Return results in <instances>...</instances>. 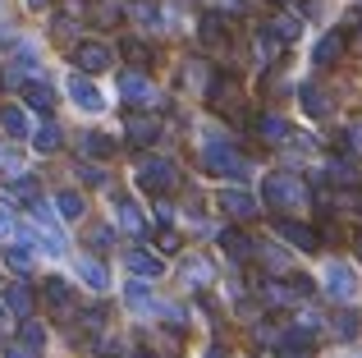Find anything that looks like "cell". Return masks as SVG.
<instances>
[{"instance_id":"603a6c76","label":"cell","mask_w":362,"mask_h":358,"mask_svg":"<svg viewBox=\"0 0 362 358\" xmlns=\"http://www.w3.org/2000/svg\"><path fill=\"white\" fill-rule=\"evenodd\" d=\"M5 308H9V313H18V317H28V313H33V289H28L23 280H18V285H9L5 289Z\"/></svg>"},{"instance_id":"b9f144b4","label":"cell","mask_w":362,"mask_h":358,"mask_svg":"<svg viewBox=\"0 0 362 358\" xmlns=\"http://www.w3.org/2000/svg\"><path fill=\"white\" fill-rule=\"evenodd\" d=\"M14 230V212H9V207H0V234H9Z\"/></svg>"},{"instance_id":"d4e9b609","label":"cell","mask_w":362,"mask_h":358,"mask_svg":"<svg viewBox=\"0 0 362 358\" xmlns=\"http://www.w3.org/2000/svg\"><path fill=\"white\" fill-rule=\"evenodd\" d=\"M221 248L230 253L234 262H243V258H252V253H257V243L243 239V234H234V230H225V234H221Z\"/></svg>"},{"instance_id":"ac0fdd59","label":"cell","mask_w":362,"mask_h":358,"mask_svg":"<svg viewBox=\"0 0 362 358\" xmlns=\"http://www.w3.org/2000/svg\"><path fill=\"white\" fill-rule=\"evenodd\" d=\"M55 212H60V221H83L88 202H83V193H74V188H60V193H55Z\"/></svg>"},{"instance_id":"7c38bea8","label":"cell","mask_w":362,"mask_h":358,"mask_svg":"<svg viewBox=\"0 0 362 358\" xmlns=\"http://www.w3.org/2000/svg\"><path fill=\"white\" fill-rule=\"evenodd\" d=\"M124 267L133 271V280H156L160 271H165V262L151 258L147 248H129V253H124Z\"/></svg>"},{"instance_id":"d590c367","label":"cell","mask_w":362,"mask_h":358,"mask_svg":"<svg viewBox=\"0 0 362 358\" xmlns=\"http://www.w3.org/2000/svg\"><path fill=\"white\" fill-rule=\"evenodd\" d=\"M344 156H358L362 161V120H349L344 125Z\"/></svg>"},{"instance_id":"1f68e13d","label":"cell","mask_w":362,"mask_h":358,"mask_svg":"<svg viewBox=\"0 0 362 358\" xmlns=\"http://www.w3.org/2000/svg\"><path fill=\"white\" fill-rule=\"evenodd\" d=\"M298 97H303V110H308L312 120H321V115H326V110H330V106H326V92H317V88H312V83H308V88L298 92Z\"/></svg>"},{"instance_id":"f35d334b","label":"cell","mask_w":362,"mask_h":358,"mask_svg":"<svg viewBox=\"0 0 362 358\" xmlns=\"http://www.w3.org/2000/svg\"><path fill=\"white\" fill-rule=\"evenodd\" d=\"M9 193H14V197H33V193H37V175H14Z\"/></svg>"},{"instance_id":"8992f818","label":"cell","mask_w":362,"mask_h":358,"mask_svg":"<svg viewBox=\"0 0 362 358\" xmlns=\"http://www.w3.org/2000/svg\"><path fill=\"white\" fill-rule=\"evenodd\" d=\"M119 97L129 101V106H142V110H151V106L160 101V92H156V83H151L142 69H129V74L119 79Z\"/></svg>"},{"instance_id":"7dc6e473","label":"cell","mask_w":362,"mask_h":358,"mask_svg":"<svg viewBox=\"0 0 362 358\" xmlns=\"http://www.w3.org/2000/svg\"><path fill=\"white\" fill-rule=\"evenodd\" d=\"M358 258H362V234H358Z\"/></svg>"},{"instance_id":"30bf717a","label":"cell","mask_w":362,"mask_h":358,"mask_svg":"<svg viewBox=\"0 0 362 358\" xmlns=\"http://www.w3.org/2000/svg\"><path fill=\"white\" fill-rule=\"evenodd\" d=\"M124 134H129V143H138V147H147V143H156L160 138V120L151 115V110H133L129 120H124Z\"/></svg>"},{"instance_id":"2e32d148","label":"cell","mask_w":362,"mask_h":358,"mask_svg":"<svg viewBox=\"0 0 362 358\" xmlns=\"http://www.w3.org/2000/svg\"><path fill=\"white\" fill-rule=\"evenodd\" d=\"M78 280L92 289V294H101V289H110V276H106V267H101L97 258H78Z\"/></svg>"},{"instance_id":"484cf974","label":"cell","mask_w":362,"mask_h":358,"mask_svg":"<svg viewBox=\"0 0 362 358\" xmlns=\"http://www.w3.org/2000/svg\"><path fill=\"white\" fill-rule=\"evenodd\" d=\"M211 276H216V267L206 258H188L184 262V280L188 285H211Z\"/></svg>"},{"instance_id":"ffe728a7","label":"cell","mask_w":362,"mask_h":358,"mask_svg":"<svg viewBox=\"0 0 362 358\" xmlns=\"http://www.w3.org/2000/svg\"><path fill=\"white\" fill-rule=\"evenodd\" d=\"M0 129H5L9 138H28V134H33V120H28V110L5 106V110H0Z\"/></svg>"},{"instance_id":"ba28073f","label":"cell","mask_w":362,"mask_h":358,"mask_svg":"<svg viewBox=\"0 0 362 358\" xmlns=\"http://www.w3.org/2000/svg\"><path fill=\"white\" fill-rule=\"evenodd\" d=\"M216 207H221L230 221H252L257 216V197L243 193V188H221V193H216Z\"/></svg>"},{"instance_id":"f6af8a7d","label":"cell","mask_w":362,"mask_h":358,"mask_svg":"<svg viewBox=\"0 0 362 358\" xmlns=\"http://www.w3.org/2000/svg\"><path fill=\"white\" fill-rule=\"evenodd\" d=\"M23 5H28V9H46V5H51V0H23Z\"/></svg>"},{"instance_id":"f1b7e54d","label":"cell","mask_w":362,"mask_h":358,"mask_svg":"<svg viewBox=\"0 0 362 358\" xmlns=\"http://www.w3.org/2000/svg\"><path fill=\"white\" fill-rule=\"evenodd\" d=\"M42 289H46V304H51V308H69V304H74V289L64 285V280H55V276L46 280Z\"/></svg>"},{"instance_id":"5bb4252c","label":"cell","mask_w":362,"mask_h":358,"mask_svg":"<svg viewBox=\"0 0 362 358\" xmlns=\"http://www.w3.org/2000/svg\"><path fill=\"white\" fill-rule=\"evenodd\" d=\"M184 83L193 92H202V97H216V74H211V64H202V60L184 64Z\"/></svg>"},{"instance_id":"836d02e7","label":"cell","mask_w":362,"mask_h":358,"mask_svg":"<svg viewBox=\"0 0 362 358\" xmlns=\"http://www.w3.org/2000/svg\"><path fill=\"white\" fill-rule=\"evenodd\" d=\"M5 262L18 271V276H23V271H33V243H14V248L5 253Z\"/></svg>"},{"instance_id":"ee69618b","label":"cell","mask_w":362,"mask_h":358,"mask_svg":"<svg viewBox=\"0 0 362 358\" xmlns=\"http://www.w3.org/2000/svg\"><path fill=\"white\" fill-rule=\"evenodd\" d=\"M202 358H230V354H225V345H211V350H206Z\"/></svg>"},{"instance_id":"e575fe53","label":"cell","mask_w":362,"mask_h":358,"mask_svg":"<svg viewBox=\"0 0 362 358\" xmlns=\"http://www.w3.org/2000/svg\"><path fill=\"white\" fill-rule=\"evenodd\" d=\"M110 152H115V143L106 134H83V156H110Z\"/></svg>"},{"instance_id":"4316f807","label":"cell","mask_w":362,"mask_h":358,"mask_svg":"<svg viewBox=\"0 0 362 358\" xmlns=\"http://www.w3.org/2000/svg\"><path fill=\"white\" fill-rule=\"evenodd\" d=\"M60 143H64L60 125H42V129L33 134V147H37V152H60Z\"/></svg>"},{"instance_id":"52a82bcc","label":"cell","mask_w":362,"mask_h":358,"mask_svg":"<svg viewBox=\"0 0 362 358\" xmlns=\"http://www.w3.org/2000/svg\"><path fill=\"white\" fill-rule=\"evenodd\" d=\"M74 64H78L83 74H106L110 64H115V51H110L106 42H83L78 51H74Z\"/></svg>"},{"instance_id":"3957f363","label":"cell","mask_w":362,"mask_h":358,"mask_svg":"<svg viewBox=\"0 0 362 358\" xmlns=\"http://www.w3.org/2000/svg\"><path fill=\"white\" fill-rule=\"evenodd\" d=\"M262 197H266V207H275V212H303V207H308V188H303V179H293V175H266L262 179Z\"/></svg>"},{"instance_id":"e0dca14e","label":"cell","mask_w":362,"mask_h":358,"mask_svg":"<svg viewBox=\"0 0 362 358\" xmlns=\"http://www.w3.org/2000/svg\"><path fill=\"white\" fill-rule=\"evenodd\" d=\"M124 304H129L133 313H151V308H160L156 299H151L147 280H129V285H124Z\"/></svg>"},{"instance_id":"bcb514c9","label":"cell","mask_w":362,"mask_h":358,"mask_svg":"<svg viewBox=\"0 0 362 358\" xmlns=\"http://www.w3.org/2000/svg\"><path fill=\"white\" fill-rule=\"evenodd\" d=\"M5 322H9V317H5V308H0V331H5Z\"/></svg>"},{"instance_id":"6da1fadb","label":"cell","mask_w":362,"mask_h":358,"mask_svg":"<svg viewBox=\"0 0 362 358\" xmlns=\"http://www.w3.org/2000/svg\"><path fill=\"white\" fill-rule=\"evenodd\" d=\"M202 171H211L221 179H247V175H252V161L239 152V143H234L230 134L206 129V134H202Z\"/></svg>"},{"instance_id":"44dd1931","label":"cell","mask_w":362,"mask_h":358,"mask_svg":"<svg viewBox=\"0 0 362 358\" xmlns=\"http://www.w3.org/2000/svg\"><path fill=\"white\" fill-rule=\"evenodd\" d=\"M321 175H326V184H335V188H354V184H358V171H354L349 161H339V156L321 166Z\"/></svg>"},{"instance_id":"60d3db41","label":"cell","mask_w":362,"mask_h":358,"mask_svg":"<svg viewBox=\"0 0 362 358\" xmlns=\"http://www.w3.org/2000/svg\"><path fill=\"white\" fill-rule=\"evenodd\" d=\"M115 239V230L110 225H92V234H88V243H97V248H106V243Z\"/></svg>"},{"instance_id":"83f0119b","label":"cell","mask_w":362,"mask_h":358,"mask_svg":"<svg viewBox=\"0 0 362 358\" xmlns=\"http://www.w3.org/2000/svg\"><path fill=\"white\" fill-rule=\"evenodd\" d=\"M262 299H266V304H271V308H280V304H293V299H298V289H284V280H266V285H262Z\"/></svg>"},{"instance_id":"8d00e7d4","label":"cell","mask_w":362,"mask_h":358,"mask_svg":"<svg viewBox=\"0 0 362 358\" xmlns=\"http://www.w3.org/2000/svg\"><path fill=\"white\" fill-rule=\"evenodd\" d=\"M124 60L129 64H151V46L138 42V37H129V42H124Z\"/></svg>"},{"instance_id":"7402d4cb","label":"cell","mask_w":362,"mask_h":358,"mask_svg":"<svg viewBox=\"0 0 362 358\" xmlns=\"http://www.w3.org/2000/svg\"><path fill=\"white\" fill-rule=\"evenodd\" d=\"M257 134H262L266 143H284V138H289V125H284V115H271V110H266V115H257Z\"/></svg>"},{"instance_id":"9a60e30c","label":"cell","mask_w":362,"mask_h":358,"mask_svg":"<svg viewBox=\"0 0 362 358\" xmlns=\"http://www.w3.org/2000/svg\"><path fill=\"white\" fill-rule=\"evenodd\" d=\"M23 106H33V110H42V115H51L55 110V88H46V83H23Z\"/></svg>"},{"instance_id":"7a4b0ae2","label":"cell","mask_w":362,"mask_h":358,"mask_svg":"<svg viewBox=\"0 0 362 358\" xmlns=\"http://www.w3.org/2000/svg\"><path fill=\"white\" fill-rule=\"evenodd\" d=\"M133 184L147 188V193H170V188H179V166L170 161V156H138L133 161Z\"/></svg>"},{"instance_id":"277c9868","label":"cell","mask_w":362,"mask_h":358,"mask_svg":"<svg viewBox=\"0 0 362 358\" xmlns=\"http://www.w3.org/2000/svg\"><path fill=\"white\" fill-rule=\"evenodd\" d=\"M321 289H326L335 304H354L362 294L358 267H349V262H326V267H321Z\"/></svg>"},{"instance_id":"d6986e66","label":"cell","mask_w":362,"mask_h":358,"mask_svg":"<svg viewBox=\"0 0 362 358\" xmlns=\"http://www.w3.org/2000/svg\"><path fill=\"white\" fill-rule=\"evenodd\" d=\"M257 258H262V267H266V271H275V276H284V271L293 267L289 248H280V243H262V248H257Z\"/></svg>"},{"instance_id":"9c48e42d","label":"cell","mask_w":362,"mask_h":358,"mask_svg":"<svg viewBox=\"0 0 362 358\" xmlns=\"http://www.w3.org/2000/svg\"><path fill=\"white\" fill-rule=\"evenodd\" d=\"M344 51H349V33L330 28V33H321V37H317V46H312V64H317V69H326V64H335Z\"/></svg>"},{"instance_id":"5b68a950","label":"cell","mask_w":362,"mask_h":358,"mask_svg":"<svg viewBox=\"0 0 362 358\" xmlns=\"http://www.w3.org/2000/svg\"><path fill=\"white\" fill-rule=\"evenodd\" d=\"M64 92H69V101L83 110V115H101V110H106V92H101L97 83L88 79V74H69Z\"/></svg>"},{"instance_id":"f546056e","label":"cell","mask_w":362,"mask_h":358,"mask_svg":"<svg viewBox=\"0 0 362 358\" xmlns=\"http://www.w3.org/2000/svg\"><path fill=\"white\" fill-rule=\"evenodd\" d=\"M18 345H28L33 354H42V345H46V326H42V322H23V326H18Z\"/></svg>"},{"instance_id":"8fae6325","label":"cell","mask_w":362,"mask_h":358,"mask_svg":"<svg viewBox=\"0 0 362 358\" xmlns=\"http://www.w3.org/2000/svg\"><path fill=\"white\" fill-rule=\"evenodd\" d=\"M275 234H280L284 243H293L298 253H317V230L312 225H303V221H275Z\"/></svg>"},{"instance_id":"7bdbcfd3","label":"cell","mask_w":362,"mask_h":358,"mask_svg":"<svg viewBox=\"0 0 362 358\" xmlns=\"http://www.w3.org/2000/svg\"><path fill=\"white\" fill-rule=\"evenodd\" d=\"M5 358H37V354L28 350V345H9V350H5Z\"/></svg>"},{"instance_id":"4dcf8cb0","label":"cell","mask_w":362,"mask_h":358,"mask_svg":"<svg viewBox=\"0 0 362 358\" xmlns=\"http://www.w3.org/2000/svg\"><path fill=\"white\" fill-rule=\"evenodd\" d=\"M197 33H202L206 46H221V42H225V18H221V14H206L202 23H197Z\"/></svg>"},{"instance_id":"ab89813d","label":"cell","mask_w":362,"mask_h":358,"mask_svg":"<svg viewBox=\"0 0 362 358\" xmlns=\"http://www.w3.org/2000/svg\"><path fill=\"white\" fill-rule=\"evenodd\" d=\"M78 179L92 184V188H101V184H106V171H101V166H78Z\"/></svg>"},{"instance_id":"74e56055","label":"cell","mask_w":362,"mask_h":358,"mask_svg":"<svg viewBox=\"0 0 362 358\" xmlns=\"http://www.w3.org/2000/svg\"><path fill=\"white\" fill-rule=\"evenodd\" d=\"M358 313H349V308H344V313H339L335 317V335H339V340H358Z\"/></svg>"},{"instance_id":"4fadbf2b","label":"cell","mask_w":362,"mask_h":358,"mask_svg":"<svg viewBox=\"0 0 362 358\" xmlns=\"http://www.w3.org/2000/svg\"><path fill=\"white\" fill-rule=\"evenodd\" d=\"M115 225L129 234H147V216H142V207L133 197H115Z\"/></svg>"},{"instance_id":"d6a6232c","label":"cell","mask_w":362,"mask_h":358,"mask_svg":"<svg viewBox=\"0 0 362 358\" xmlns=\"http://www.w3.org/2000/svg\"><path fill=\"white\" fill-rule=\"evenodd\" d=\"M271 33H275V37H280V42H284V46H289V42H298V33H303V23H298V18H293V14H280V18H275V23H271Z\"/></svg>"},{"instance_id":"cb8c5ba5","label":"cell","mask_w":362,"mask_h":358,"mask_svg":"<svg viewBox=\"0 0 362 358\" xmlns=\"http://www.w3.org/2000/svg\"><path fill=\"white\" fill-rule=\"evenodd\" d=\"M129 18H133V23H142L147 33H156V28H160V9H156V0H138V5H129Z\"/></svg>"}]
</instances>
